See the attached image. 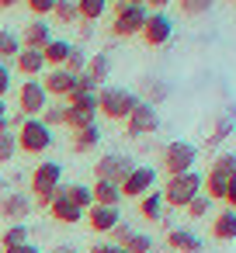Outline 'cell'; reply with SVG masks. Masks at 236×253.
Segmentation results:
<instances>
[{
    "mask_svg": "<svg viewBox=\"0 0 236 253\" xmlns=\"http://www.w3.org/2000/svg\"><path fill=\"white\" fill-rule=\"evenodd\" d=\"M49 215H52L59 225H77V222L84 218V208H77L73 201H66L63 194H56V201L49 205Z\"/></svg>",
    "mask_w": 236,
    "mask_h": 253,
    "instance_id": "18",
    "label": "cell"
},
{
    "mask_svg": "<svg viewBox=\"0 0 236 253\" xmlns=\"http://www.w3.org/2000/svg\"><path fill=\"white\" fill-rule=\"evenodd\" d=\"M226 4H236V0H226Z\"/></svg>",
    "mask_w": 236,
    "mask_h": 253,
    "instance_id": "52",
    "label": "cell"
},
{
    "mask_svg": "<svg viewBox=\"0 0 236 253\" xmlns=\"http://www.w3.org/2000/svg\"><path fill=\"white\" fill-rule=\"evenodd\" d=\"M59 184H63V163L46 160V163H39V167L32 170V191H35V194H49V191H56Z\"/></svg>",
    "mask_w": 236,
    "mask_h": 253,
    "instance_id": "12",
    "label": "cell"
},
{
    "mask_svg": "<svg viewBox=\"0 0 236 253\" xmlns=\"http://www.w3.org/2000/svg\"><path fill=\"white\" fill-rule=\"evenodd\" d=\"M136 104H139V94L129 90V87H115V84L97 87V111L111 122H125Z\"/></svg>",
    "mask_w": 236,
    "mask_h": 253,
    "instance_id": "1",
    "label": "cell"
},
{
    "mask_svg": "<svg viewBox=\"0 0 236 253\" xmlns=\"http://www.w3.org/2000/svg\"><path fill=\"white\" fill-rule=\"evenodd\" d=\"M108 11V0H77V14L80 21H97Z\"/></svg>",
    "mask_w": 236,
    "mask_h": 253,
    "instance_id": "30",
    "label": "cell"
},
{
    "mask_svg": "<svg viewBox=\"0 0 236 253\" xmlns=\"http://www.w3.org/2000/svg\"><path fill=\"white\" fill-rule=\"evenodd\" d=\"M142 42L153 49V45H167L170 42V35H174V21H170V14L167 11H149V18H146V25H142Z\"/></svg>",
    "mask_w": 236,
    "mask_h": 253,
    "instance_id": "11",
    "label": "cell"
},
{
    "mask_svg": "<svg viewBox=\"0 0 236 253\" xmlns=\"http://www.w3.org/2000/svg\"><path fill=\"white\" fill-rule=\"evenodd\" d=\"M208 170H215V173H226L229 180L236 177V153H219L215 160H212V167Z\"/></svg>",
    "mask_w": 236,
    "mask_h": 253,
    "instance_id": "37",
    "label": "cell"
},
{
    "mask_svg": "<svg viewBox=\"0 0 236 253\" xmlns=\"http://www.w3.org/2000/svg\"><path fill=\"white\" fill-rule=\"evenodd\" d=\"M111 236H115V243H118V246H122V243H125V239H129V236H132V229H129V222H118V225H115V229H111Z\"/></svg>",
    "mask_w": 236,
    "mask_h": 253,
    "instance_id": "44",
    "label": "cell"
},
{
    "mask_svg": "<svg viewBox=\"0 0 236 253\" xmlns=\"http://www.w3.org/2000/svg\"><path fill=\"white\" fill-rule=\"evenodd\" d=\"M91 198H94V205L118 208V205H122V187H118V184H111V180H94V187H91Z\"/></svg>",
    "mask_w": 236,
    "mask_h": 253,
    "instance_id": "20",
    "label": "cell"
},
{
    "mask_svg": "<svg viewBox=\"0 0 236 253\" xmlns=\"http://www.w3.org/2000/svg\"><path fill=\"white\" fill-rule=\"evenodd\" d=\"M149 11L146 4H115V18H111V35L115 39H132L142 32Z\"/></svg>",
    "mask_w": 236,
    "mask_h": 253,
    "instance_id": "4",
    "label": "cell"
},
{
    "mask_svg": "<svg viewBox=\"0 0 236 253\" xmlns=\"http://www.w3.org/2000/svg\"><path fill=\"white\" fill-rule=\"evenodd\" d=\"M14 153H18V139H14V132H0V163H11Z\"/></svg>",
    "mask_w": 236,
    "mask_h": 253,
    "instance_id": "39",
    "label": "cell"
},
{
    "mask_svg": "<svg viewBox=\"0 0 236 253\" xmlns=\"http://www.w3.org/2000/svg\"><path fill=\"white\" fill-rule=\"evenodd\" d=\"M233 128H236V111L229 108V111H226V115L215 122V132L208 135V142H212V146H219L222 139H229V132H233Z\"/></svg>",
    "mask_w": 236,
    "mask_h": 253,
    "instance_id": "32",
    "label": "cell"
},
{
    "mask_svg": "<svg viewBox=\"0 0 236 253\" xmlns=\"http://www.w3.org/2000/svg\"><path fill=\"white\" fill-rule=\"evenodd\" d=\"M11 84H14V73H11V66H7V63H0V97H7Z\"/></svg>",
    "mask_w": 236,
    "mask_h": 253,
    "instance_id": "42",
    "label": "cell"
},
{
    "mask_svg": "<svg viewBox=\"0 0 236 253\" xmlns=\"http://www.w3.org/2000/svg\"><path fill=\"white\" fill-rule=\"evenodd\" d=\"M21 52V39L14 28H0V63H7Z\"/></svg>",
    "mask_w": 236,
    "mask_h": 253,
    "instance_id": "26",
    "label": "cell"
},
{
    "mask_svg": "<svg viewBox=\"0 0 236 253\" xmlns=\"http://www.w3.org/2000/svg\"><path fill=\"white\" fill-rule=\"evenodd\" d=\"M18 4H25V0H0V7H4V11H14Z\"/></svg>",
    "mask_w": 236,
    "mask_h": 253,
    "instance_id": "49",
    "label": "cell"
},
{
    "mask_svg": "<svg viewBox=\"0 0 236 253\" xmlns=\"http://www.w3.org/2000/svg\"><path fill=\"white\" fill-rule=\"evenodd\" d=\"M25 7H28L35 18L46 21V14H52V7H56V0H25Z\"/></svg>",
    "mask_w": 236,
    "mask_h": 253,
    "instance_id": "40",
    "label": "cell"
},
{
    "mask_svg": "<svg viewBox=\"0 0 236 253\" xmlns=\"http://www.w3.org/2000/svg\"><path fill=\"white\" fill-rule=\"evenodd\" d=\"M66 52H70V42H66V39H52V42L42 49L46 70H63V63H66Z\"/></svg>",
    "mask_w": 236,
    "mask_h": 253,
    "instance_id": "22",
    "label": "cell"
},
{
    "mask_svg": "<svg viewBox=\"0 0 236 253\" xmlns=\"http://www.w3.org/2000/svg\"><path fill=\"white\" fill-rule=\"evenodd\" d=\"M208 208H212V201H208L205 194H198V198L188 205V215H191V218H205V215H208Z\"/></svg>",
    "mask_w": 236,
    "mask_h": 253,
    "instance_id": "41",
    "label": "cell"
},
{
    "mask_svg": "<svg viewBox=\"0 0 236 253\" xmlns=\"http://www.w3.org/2000/svg\"><path fill=\"white\" fill-rule=\"evenodd\" d=\"M156 128H160V115H156V108L146 104V101H139V104L132 108V115L125 118V135H129V139H146V135H153Z\"/></svg>",
    "mask_w": 236,
    "mask_h": 253,
    "instance_id": "7",
    "label": "cell"
},
{
    "mask_svg": "<svg viewBox=\"0 0 236 253\" xmlns=\"http://www.w3.org/2000/svg\"><path fill=\"white\" fill-rule=\"evenodd\" d=\"M222 201H226V205H229V208L236 211V177L229 180V187H226V198H222Z\"/></svg>",
    "mask_w": 236,
    "mask_h": 253,
    "instance_id": "46",
    "label": "cell"
},
{
    "mask_svg": "<svg viewBox=\"0 0 236 253\" xmlns=\"http://www.w3.org/2000/svg\"><path fill=\"white\" fill-rule=\"evenodd\" d=\"M21 243H28V225L25 222H11L4 229V236H0V246L11 250V246H21Z\"/></svg>",
    "mask_w": 236,
    "mask_h": 253,
    "instance_id": "29",
    "label": "cell"
},
{
    "mask_svg": "<svg viewBox=\"0 0 236 253\" xmlns=\"http://www.w3.org/2000/svg\"><path fill=\"white\" fill-rule=\"evenodd\" d=\"M212 239H219V243H233L236 239V211L233 208H226V211H219L212 218Z\"/></svg>",
    "mask_w": 236,
    "mask_h": 253,
    "instance_id": "21",
    "label": "cell"
},
{
    "mask_svg": "<svg viewBox=\"0 0 236 253\" xmlns=\"http://www.w3.org/2000/svg\"><path fill=\"white\" fill-rule=\"evenodd\" d=\"M18 139V153H28V156H42L49 146H52V128L42 125V118H25L14 132Z\"/></svg>",
    "mask_w": 236,
    "mask_h": 253,
    "instance_id": "3",
    "label": "cell"
},
{
    "mask_svg": "<svg viewBox=\"0 0 236 253\" xmlns=\"http://www.w3.org/2000/svg\"><path fill=\"white\" fill-rule=\"evenodd\" d=\"M84 94H97V84H94L87 73H77V77L70 80V94H66V101H73V97H84Z\"/></svg>",
    "mask_w": 236,
    "mask_h": 253,
    "instance_id": "35",
    "label": "cell"
},
{
    "mask_svg": "<svg viewBox=\"0 0 236 253\" xmlns=\"http://www.w3.org/2000/svg\"><path fill=\"white\" fill-rule=\"evenodd\" d=\"M97 142H101V132H97V125L73 132V149H77V153H91V149H97Z\"/></svg>",
    "mask_w": 236,
    "mask_h": 253,
    "instance_id": "28",
    "label": "cell"
},
{
    "mask_svg": "<svg viewBox=\"0 0 236 253\" xmlns=\"http://www.w3.org/2000/svg\"><path fill=\"white\" fill-rule=\"evenodd\" d=\"M132 170H136V160H132V156H122V153H104V156L94 163V180H111V184H122Z\"/></svg>",
    "mask_w": 236,
    "mask_h": 253,
    "instance_id": "8",
    "label": "cell"
},
{
    "mask_svg": "<svg viewBox=\"0 0 236 253\" xmlns=\"http://www.w3.org/2000/svg\"><path fill=\"white\" fill-rule=\"evenodd\" d=\"M163 205L170 208H188L198 194H201V173L198 170H188V173H177V177H167L163 184Z\"/></svg>",
    "mask_w": 236,
    "mask_h": 253,
    "instance_id": "2",
    "label": "cell"
},
{
    "mask_svg": "<svg viewBox=\"0 0 236 253\" xmlns=\"http://www.w3.org/2000/svg\"><path fill=\"white\" fill-rule=\"evenodd\" d=\"M52 253H77V250H73V246H70V243H59V246H56V250H52Z\"/></svg>",
    "mask_w": 236,
    "mask_h": 253,
    "instance_id": "50",
    "label": "cell"
},
{
    "mask_svg": "<svg viewBox=\"0 0 236 253\" xmlns=\"http://www.w3.org/2000/svg\"><path fill=\"white\" fill-rule=\"evenodd\" d=\"M4 253H39V246H32V243H21V246H11V250H4Z\"/></svg>",
    "mask_w": 236,
    "mask_h": 253,
    "instance_id": "48",
    "label": "cell"
},
{
    "mask_svg": "<svg viewBox=\"0 0 236 253\" xmlns=\"http://www.w3.org/2000/svg\"><path fill=\"white\" fill-rule=\"evenodd\" d=\"M46 104H49V94H46L42 80H25L18 87V111L25 118H39L46 111Z\"/></svg>",
    "mask_w": 236,
    "mask_h": 253,
    "instance_id": "9",
    "label": "cell"
},
{
    "mask_svg": "<svg viewBox=\"0 0 236 253\" xmlns=\"http://www.w3.org/2000/svg\"><path fill=\"white\" fill-rule=\"evenodd\" d=\"M52 18H56L59 25H77V21H80V14H77V0H56Z\"/></svg>",
    "mask_w": 236,
    "mask_h": 253,
    "instance_id": "33",
    "label": "cell"
},
{
    "mask_svg": "<svg viewBox=\"0 0 236 253\" xmlns=\"http://www.w3.org/2000/svg\"><path fill=\"white\" fill-rule=\"evenodd\" d=\"M139 215L142 218H149V222H156V218H163V194L153 187L149 194H142L139 198Z\"/></svg>",
    "mask_w": 236,
    "mask_h": 253,
    "instance_id": "25",
    "label": "cell"
},
{
    "mask_svg": "<svg viewBox=\"0 0 236 253\" xmlns=\"http://www.w3.org/2000/svg\"><path fill=\"white\" fill-rule=\"evenodd\" d=\"M28 211H32V198H28L25 191H7L4 198H0V215L11 218V222L28 218Z\"/></svg>",
    "mask_w": 236,
    "mask_h": 253,
    "instance_id": "15",
    "label": "cell"
},
{
    "mask_svg": "<svg viewBox=\"0 0 236 253\" xmlns=\"http://www.w3.org/2000/svg\"><path fill=\"white\" fill-rule=\"evenodd\" d=\"M177 4H181V14H188V18H201V14L212 11L215 0H177Z\"/></svg>",
    "mask_w": 236,
    "mask_h": 253,
    "instance_id": "38",
    "label": "cell"
},
{
    "mask_svg": "<svg viewBox=\"0 0 236 253\" xmlns=\"http://www.w3.org/2000/svg\"><path fill=\"white\" fill-rule=\"evenodd\" d=\"M14 70H18L21 77L35 80V77L46 73V59H42V52H35V49H21V52L14 56Z\"/></svg>",
    "mask_w": 236,
    "mask_h": 253,
    "instance_id": "16",
    "label": "cell"
},
{
    "mask_svg": "<svg viewBox=\"0 0 236 253\" xmlns=\"http://www.w3.org/2000/svg\"><path fill=\"white\" fill-rule=\"evenodd\" d=\"M122 250H125V253H149V250H153V236H146V232H132V236L122 243Z\"/></svg>",
    "mask_w": 236,
    "mask_h": 253,
    "instance_id": "36",
    "label": "cell"
},
{
    "mask_svg": "<svg viewBox=\"0 0 236 253\" xmlns=\"http://www.w3.org/2000/svg\"><path fill=\"white\" fill-rule=\"evenodd\" d=\"M0 132H11V104L0 97Z\"/></svg>",
    "mask_w": 236,
    "mask_h": 253,
    "instance_id": "43",
    "label": "cell"
},
{
    "mask_svg": "<svg viewBox=\"0 0 236 253\" xmlns=\"http://www.w3.org/2000/svg\"><path fill=\"white\" fill-rule=\"evenodd\" d=\"M59 194H63L66 201H73L77 208H84V211L94 205V198H91V187H87V184H59Z\"/></svg>",
    "mask_w": 236,
    "mask_h": 253,
    "instance_id": "24",
    "label": "cell"
},
{
    "mask_svg": "<svg viewBox=\"0 0 236 253\" xmlns=\"http://www.w3.org/2000/svg\"><path fill=\"white\" fill-rule=\"evenodd\" d=\"M160 163H163L167 177L188 173V170H194V163H198V149H194L191 142H184V139H174V142H167V146H163Z\"/></svg>",
    "mask_w": 236,
    "mask_h": 253,
    "instance_id": "5",
    "label": "cell"
},
{
    "mask_svg": "<svg viewBox=\"0 0 236 253\" xmlns=\"http://www.w3.org/2000/svg\"><path fill=\"white\" fill-rule=\"evenodd\" d=\"M39 118H42V125H49V128L66 125V101H49V104H46V111H42Z\"/></svg>",
    "mask_w": 236,
    "mask_h": 253,
    "instance_id": "27",
    "label": "cell"
},
{
    "mask_svg": "<svg viewBox=\"0 0 236 253\" xmlns=\"http://www.w3.org/2000/svg\"><path fill=\"white\" fill-rule=\"evenodd\" d=\"M122 187V198H142V194H149L153 187H156V170L149 167V163H136V170L118 184Z\"/></svg>",
    "mask_w": 236,
    "mask_h": 253,
    "instance_id": "10",
    "label": "cell"
},
{
    "mask_svg": "<svg viewBox=\"0 0 236 253\" xmlns=\"http://www.w3.org/2000/svg\"><path fill=\"white\" fill-rule=\"evenodd\" d=\"M18 39H21V49H35V52H42V49L52 42V25H46L42 18H32V21L18 32Z\"/></svg>",
    "mask_w": 236,
    "mask_h": 253,
    "instance_id": "13",
    "label": "cell"
},
{
    "mask_svg": "<svg viewBox=\"0 0 236 253\" xmlns=\"http://www.w3.org/2000/svg\"><path fill=\"white\" fill-rule=\"evenodd\" d=\"M97 87H104V80H108V73H111V59H108V52H94V56H87V70H84Z\"/></svg>",
    "mask_w": 236,
    "mask_h": 253,
    "instance_id": "23",
    "label": "cell"
},
{
    "mask_svg": "<svg viewBox=\"0 0 236 253\" xmlns=\"http://www.w3.org/2000/svg\"><path fill=\"white\" fill-rule=\"evenodd\" d=\"M142 4H146V11H167L174 0H142Z\"/></svg>",
    "mask_w": 236,
    "mask_h": 253,
    "instance_id": "47",
    "label": "cell"
},
{
    "mask_svg": "<svg viewBox=\"0 0 236 253\" xmlns=\"http://www.w3.org/2000/svg\"><path fill=\"white\" fill-rule=\"evenodd\" d=\"M63 70H66L70 77L84 73V70H87V52H84L80 45H70V52H66V63H63Z\"/></svg>",
    "mask_w": 236,
    "mask_h": 253,
    "instance_id": "34",
    "label": "cell"
},
{
    "mask_svg": "<svg viewBox=\"0 0 236 253\" xmlns=\"http://www.w3.org/2000/svg\"><path fill=\"white\" fill-rule=\"evenodd\" d=\"M70 73L66 70H46V80H42V87H46V94H49V101L52 97H59V101H66V94H70Z\"/></svg>",
    "mask_w": 236,
    "mask_h": 253,
    "instance_id": "19",
    "label": "cell"
},
{
    "mask_svg": "<svg viewBox=\"0 0 236 253\" xmlns=\"http://www.w3.org/2000/svg\"><path fill=\"white\" fill-rule=\"evenodd\" d=\"M115 4H142V0H115Z\"/></svg>",
    "mask_w": 236,
    "mask_h": 253,
    "instance_id": "51",
    "label": "cell"
},
{
    "mask_svg": "<svg viewBox=\"0 0 236 253\" xmlns=\"http://www.w3.org/2000/svg\"><path fill=\"white\" fill-rule=\"evenodd\" d=\"M167 94H170V87L167 84H160V80H142V97L139 101H146V104H160V101H167Z\"/></svg>",
    "mask_w": 236,
    "mask_h": 253,
    "instance_id": "31",
    "label": "cell"
},
{
    "mask_svg": "<svg viewBox=\"0 0 236 253\" xmlns=\"http://www.w3.org/2000/svg\"><path fill=\"white\" fill-rule=\"evenodd\" d=\"M91 253H125L118 243H97V246H91Z\"/></svg>",
    "mask_w": 236,
    "mask_h": 253,
    "instance_id": "45",
    "label": "cell"
},
{
    "mask_svg": "<svg viewBox=\"0 0 236 253\" xmlns=\"http://www.w3.org/2000/svg\"><path fill=\"white\" fill-rule=\"evenodd\" d=\"M84 215H87V222H91V229H94L97 236H108V232L122 222V211H118V208H104V205H91Z\"/></svg>",
    "mask_w": 236,
    "mask_h": 253,
    "instance_id": "14",
    "label": "cell"
},
{
    "mask_svg": "<svg viewBox=\"0 0 236 253\" xmlns=\"http://www.w3.org/2000/svg\"><path fill=\"white\" fill-rule=\"evenodd\" d=\"M167 250H174V253H201V239L191 229H170L167 232Z\"/></svg>",
    "mask_w": 236,
    "mask_h": 253,
    "instance_id": "17",
    "label": "cell"
},
{
    "mask_svg": "<svg viewBox=\"0 0 236 253\" xmlns=\"http://www.w3.org/2000/svg\"><path fill=\"white\" fill-rule=\"evenodd\" d=\"M91 125H97V94H84V97L66 101V128L80 132Z\"/></svg>",
    "mask_w": 236,
    "mask_h": 253,
    "instance_id": "6",
    "label": "cell"
}]
</instances>
